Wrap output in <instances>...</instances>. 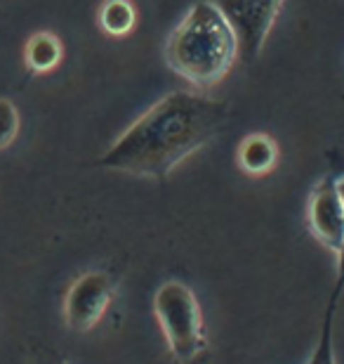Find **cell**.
Masks as SVG:
<instances>
[{
	"label": "cell",
	"mask_w": 344,
	"mask_h": 364,
	"mask_svg": "<svg viewBox=\"0 0 344 364\" xmlns=\"http://www.w3.org/2000/svg\"><path fill=\"white\" fill-rule=\"evenodd\" d=\"M229 107L208 95L174 90L146 109L116 137L99 166L128 176L165 180L177 166L219 135Z\"/></svg>",
	"instance_id": "6da1fadb"
},
{
	"label": "cell",
	"mask_w": 344,
	"mask_h": 364,
	"mask_svg": "<svg viewBox=\"0 0 344 364\" xmlns=\"http://www.w3.org/2000/svg\"><path fill=\"white\" fill-rule=\"evenodd\" d=\"M172 74L194 88H212L233 69L240 57L231 24L212 0H199L167 36L163 48Z\"/></svg>",
	"instance_id": "7a4b0ae2"
},
{
	"label": "cell",
	"mask_w": 344,
	"mask_h": 364,
	"mask_svg": "<svg viewBox=\"0 0 344 364\" xmlns=\"http://www.w3.org/2000/svg\"><path fill=\"white\" fill-rule=\"evenodd\" d=\"M153 317L167 350L179 364L199 362L208 350L206 322L199 298L184 282H165L153 296Z\"/></svg>",
	"instance_id": "3957f363"
},
{
	"label": "cell",
	"mask_w": 344,
	"mask_h": 364,
	"mask_svg": "<svg viewBox=\"0 0 344 364\" xmlns=\"http://www.w3.org/2000/svg\"><path fill=\"white\" fill-rule=\"evenodd\" d=\"M238 38L240 57L257 60L285 0H212Z\"/></svg>",
	"instance_id": "277c9868"
},
{
	"label": "cell",
	"mask_w": 344,
	"mask_h": 364,
	"mask_svg": "<svg viewBox=\"0 0 344 364\" xmlns=\"http://www.w3.org/2000/svg\"><path fill=\"white\" fill-rule=\"evenodd\" d=\"M113 301V279L106 272L92 270L80 274L64 298V319L73 331L94 329Z\"/></svg>",
	"instance_id": "5b68a950"
},
{
	"label": "cell",
	"mask_w": 344,
	"mask_h": 364,
	"mask_svg": "<svg viewBox=\"0 0 344 364\" xmlns=\"http://www.w3.org/2000/svg\"><path fill=\"white\" fill-rule=\"evenodd\" d=\"M340 178L326 176L314 185L306 203V228L318 244L335 256L344 246V201L340 194Z\"/></svg>",
	"instance_id": "8992f818"
},
{
	"label": "cell",
	"mask_w": 344,
	"mask_h": 364,
	"mask_svg": "<svg viewBox=\"0 0 344 364\" xmlns=\"http://www.w3.org/2000/svg\"><path fill=\"white\" fill-rule=\"evenodd\" d=\"M278 144L272 135L267 133H250L240 140L238 149H236V161H238V168L245 173V176H253V178H262V176H269L276 164H278Z\"/></svg>",
	"instance_id": "52a82bcc"
},
{
	"label": "cell",
	"mask_w": 344,
	"mask_h": 364,
	"mask_svg": "<svg viewBox=\"0 0 344 364\" xmlns=\"http://www.w3.org/2000/svg\"><path fill=\"white\" fill-rule=\"evenodd\" d=\"M62 57H64L62 41L50 31L33 33L24 48L26 67L31 69L33 74H48V71L57 69L62 62Z\"/></svg>",
	"instance_id": "ba28073f"
},
{
	"label": "cell",
	"mask_w": 344,
	"mask_h": 364,
	"mask_svg": "<svg viewBox=\"0 0 344 364\" xmlns=\"http://www.w3.org/2000/svg\"><path fill=\"white\" fill-rule=\"evenodd\" d=\"M99 28L111 38H123L137 26V7L133 0H104L97 14Z\"/></svg>",
	"instance_id": "9c48e42d"
},
{
	"label": "cell",
	"mask_w": 344,
	"mask_h": 364,
	"mask_svg": "<svg viewBox=\"0 0 344 364\" xmlns=\"http://www.w3.org/2000/svg\"><path fill=\"white\" fill-rule=\"evenodd\" d=\"M338 301L340 296L333 294L331 303L326 308L323 315V324H321V333H318V343L314 348V355L309 358V364H338L335 362V310H338Z\"/></svg>",
	"instance_id": "30bf717a"
},
{
	"label": "cell",
	"mask_w": 344,
	"mask_h": 364,
	"mask_svg": "<svg viewBox=\"0 0 344 364\" xmlns=\"http://www.w3.org/2000/svg\"><path fill=\"white\" fill-rule=\"evenodd\" d=\"M19 133V112L10 100L0 97V149L10 147Z\"/></svg>",
	"instance_id": "8fae6325"
},
{
	"label": "cell",
	"mask_w": 344,
	"mask_h": 364,
	"mask_svg": "<svg viewBox=\"0 0 344 364\" xmlns=\"http://www.w3.org/2000/svg\"><path fill=\"white\" fill-rule=\"evenodd\" d=\"M338 185H340V194H342V201H344V178H340ZM342 291H344V246H342V251L338 253V282H335L333 294L342 296Z\"/></svg>",
	"instance_id": "7c38bea8"
},
{
	"label": "cell",
	"mask_w": 344,
	"mask_h": 364,
	"mask_svg": "<svg viewBox=\"0 0 344 364\" xmlns=\"http://www.w3.org/2000/svg\"><path fill=\"white\" fill-rule=\"evenodd\" d=\"M57 364H67V362H57Z\"/></svg>",
	"instance_id": "4fadbf2b"
}]
</instances>
